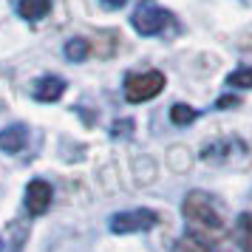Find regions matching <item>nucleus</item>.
<instances>
[{
    "mask_svg": "<svg viewBox=\"0 0 252 252\" xmlns=\"http://www.w3.org/2000/svg\"><path fill=\"white\" fill-rule=\"evenodd\" d=\"M105 6H108V9H119V6H125L127 0H102Z\"/></svg>",
    "mask_w": 252,
    "mask_h": 252,
    "instance_id": "4468645a",
    "label": "nucleus"
},
{
    "mask_svg": "<svg viewBox=\"0 0 252 252\" xmlns=\"http://www.w3.org/2000/svg\"><path fill=\"white\" fill-rule=\"evenodd\" d=\"M51 12V0H20L17 3V14L23 17V20H43L46 14Z\"/></svg>",
    "mask_w": 252,
    "mask_h": 252,
    "instance_id": "6e6552de",
    "label": "nucleus"
},
{
    "mask_svg": "<svg viewBox=\"0 0 252 252\" xmlns=\"http://www.w3.org/2000/svg\"><path fill=\"white\" fill-rule=\"evenodd\" d=\"M238 102V99H235V96H224V99H221V102H218V108H227V105H235Z\"/></svg>",
    "mask_w": 252,
    "mask_h": 252,
    "instance_id": "2eb2a0df",
    "label": "nucleus"
},
{
    "mask_svg": "<svg viewBox=\"0 0 252 252\" xmlns=\"http://www.w3.org/2000/svg\"><path fill=\"white\" fill-rule=\"evenodd\" d=\"M170 119H173V125H190V122L195 119V111L190 108V105H173Z\"/></svg>",
    "mask_w": 252,
    "mask_h": 252,
    "instance_id": "f8f14e48",
    "label": "nucleus"
},
{
    "mask_svg": "<svg viewBox=\"0 0 252 252\" xmlns=\"http://www.w3.org/2000/svg\"><path fill=\"white\" fill-rule=\"evenodd\" d=\"M130 23H133V29L142 37H153V34H161L164 26L170 23V12H164V9L153 6V3H145V6H139L133 12Z\"/></svg>",
    "mask_w": 252,
    "mask_h": 252,
    "instance_id": "7ed1b4c3",
    "label": "nucleus"
},
{
    "mask_svg": "<svg viewBox=\"0 0 252 252\" xmlns=\"http://www.w3.org/2000/svg\"><path fill=\"white\" fill-rule=\"evenodd\" d=\"M51 184L43 182V179H34V182H29V187H26V213L29 216H43L48 207H51Z\"/></svg>",
    "mask_w": 252,
    "mask_h": 252,
    "instance_id": "39448f33",
    "label": "nucleus"
},
{
    "mask_svg": "<svg viewBox=\"0 0 252 252\" xmlns=\"http://www.w3.org/2000/svg\"><path fill=\"white\" fill-rule=\"evenodd\" d=\"M34 99L40 102H57L60 96L65 94V80L63 77H40L34 82Z\"/></svg>",
    "mask_w": 252,
    "mask_h": 252,
    "instance_id": "423d86ee",
    "label": "nucleus"
},
{
    "mask_svg": "<svg viewBox=\"0 0 252 252\" xmlns=\"http://www.w3.org/2000/svg\"><path fill=\"white\" fill-rule=\"evenodd\" d=\"M26 142H29V130L23 125H12L0 133V150H6V153H20Z\"/></svg>",
    "mask_w": 252,
    "mask_h": 252,
    "instance_id": "0eeeda50",
    "label": "nucleus"
},
{
    "mask_svg": "<svg viewBox=\"0 0 252 252\" xmlns=\"http://www.w3.org/2000/svg\"><path fill=\"white\" fill-rule=\"evenodd\" d=\"M182 213L190 224H195V227H201V229H210V232H221V229H224L221 213L216 210L213 198L207 193H201V190H193V193L184 195Z\"/></svg>",
    "mask_w": 252,
    "mask_h": 252,
    "instance_id": "f257e3e1",
    "label": "nucleus"
},
{
    "mask_svg": "<svg viewBox=\"0 0 252 252\" xmlns=\"http://www.w3.org/2000/svg\"><path fill=\"white\" fill-rule=\"evenodd\" d=\"M227 85L232 88H252V68H241L227 77Z\"/></svg>",
    "mask_w": 252,
    "mask_h": 252,
    "instance_id": "ddd939ff",
    "label": "nucleus"
},
{
    "mask_svg": "<svg viewBox=\"0 0 252 252\" xmlns=\"http://www.w3.org/2000/svg\"><path fill=\"white\" fill-rule=\"evenodd\" d=\"M176 252H213L204 241H198L195 235H184L176 241Z\"/></svg>",
    "mask_w": 252,
    "mask_h": 252,
    "instance_id": "9d476101",
    "label": "nucleus"
},
{
    "mask_svg": "<svg viewBox=\"0 0 252 252\" xmlns=\"http://www.w3.org/2000/svg\"><path fill=\"white\" fill-rule=\"evenodd\" d=\"M164 91V74L161 71H145V74H130L125 80V99L127 102H148Z\"/></svg>",
    "mask_w": 252,
    "mask_h": 252,
    "instance_id": "f03ea898",
    "label": "nucleus"
},
{
    "mask_svg": "<svg viewBox=\"0 0 252 252\" xmlns=\"http://www.w3.org/2000/svg\"><path fill=\"white\" fill-rule=\"evenodd\" d=\"M238 229H241V247H244V252H252V213H244L238 218Z\"/></svg>",
    "mask_w": 252,
    "mask_h": 252,
    "instance_id": "9b49d317",
    "label": "nucleus"
},
{
    "mask_svg": "<svg viewBox=\"0 0 252 252\" xmlns=\"http://www.w3.org/2000/svg\"><path fill=\"white\" fill-rule=\"evenodd\" d=\"M159 216L153 210H127V213H116L111 216V232L116 235H127V232H145V229L156 227Z\"/></svg>",
    "mask_w": 252,
    "mask_h": 252,
    "instance_id": "20e7f679",
    "label": "nucleus"
},
{
    "mask_svg": "<svg viewBox=\"0 0 252 252\" xmlns=\"http://www.w3.org/2000/svg\"><path fill=\"white\" fill-rule=\"evenodd\" d=\"M88 51H91V46H88V40H82V37L65 43V57L74 60V63H82V60L88 57Z\"/></svg>",
    "mask_w": 252,
    "mask_h": 252,
    "instance_id": "1a4fd4ad",
    "label": "nucleus"
}]
</instances>
